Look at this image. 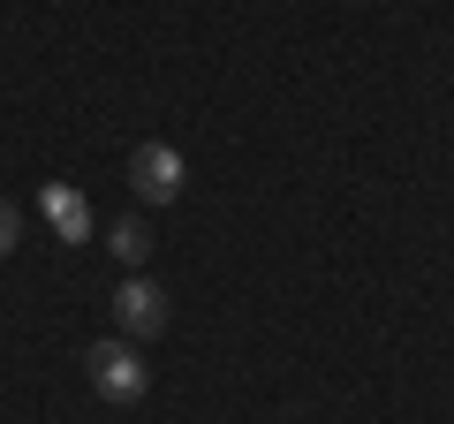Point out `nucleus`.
<instances>
[{"mask_svg": "<svg viewBox=\"0 0 454 424\" xmlns=\"http://www.w3.org/2000/svg\"><path fill=\"white\" fill-rule=\"evenodd\" d=\"M83 372H91V387L106 394V402H145V387H152V364H145L137 342H91Z\"/></svg>", "mask_w": 454, "mask_h": 424, "instance_id": "obj_1", "label": "nucleus"}, {"mask_svg": "<svg viewBox=\"0 0 454 424\" xmlns=\"http://www.w3.org/2000/svg\"><path fill=\"white\" fill-rule=\"evenodd\" d=\"M106 303H114V326L129 334V342H152V334H167V310H175V303H167V288H160V280H145V273H129L121 288L106 295Z\"/></svg>", "mask_w": 454, "mask_h": 424, "instance_id": "obj_2", "label": "nucleus"}, {"mask_svg": "<svg viewBox=\"0 0 454 424\" xmlns=\"http://www.w3.org/2000/svg\"><path fill=\"white\" fill-rule=\"evenodd\" d=\"M129 190L145 205H175L182 197V152L175 145H137L129 152Z\"/></svg>", "mask_w": 454, "mask_h": 424, "instance_id": "obj_3", "label": "nucleus"}, {"mask_svg": "<svg viewBox=\"0 0 454 424\" xmlns=\"http://www.w3.org/2000/svg\"><path fill=\"white\" fill-rule=\"evenodd\" d=\"M38 212H46V228L61 235L68 250L91 243V228H98V220H91V197H83L76 182H46V190H38Z\"/></svg>", "mask_w": 454, "mask_h": 424, "instance_id": "obj_4", "label": "nucleus"}, {"mask_svg": "<svg viewBox=\"0 0 454 424\" xmlns=\"http://www.w3.org/2000/svg\"><path fill=\"white\" fill-rule=\"evenodd\" d=\"M106 250H114V258H121V265L137 273V265L152 258V228H145V220H114V228H106Z\"/></svg>", "mask_w": 454, "mask_h": 424, "instance_id": "obj_5", "label": "nucleus"}, {"mask_svg": "<svg viewBox=\"0 0 454 424\" xmlns=\"http://www.w3.org/2000/svg\"><path fill=\"white\" fill-rule=\"evenodd\" d=\"M16 250V205H0V258Z\"/></svg>", "mask_w": 454, "mask_h": 424, "instance_id": "obj_6", "label": "nucleus"}]
</instances>
